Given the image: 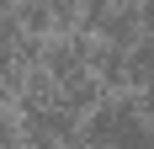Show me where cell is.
<instances>
[{
    "label": "cell",
    "instance_id": "obj_1",
    "mask_svg": "<svg viewBox=\"0 0 154 149\" xmlns=\"http://www.w3.org/2000/svg\"><path fill=\"white\" fill-rule=\"evenodd\" d=\"M80 138L96 149H154V117L128 90H117V96H101L80 117Z\"/></svg>",
    "mask_w": 154,
    "mask_h": 149
},
{
    "label": "cell",
    "instance_id": "obj_2",
    "mask_svg": "<svg viewBox=\"0 0 154 149\" xmlns=\"http://www.w3.org/2000/svg\"><path fill=\"white\" fill-rule=\"evenodd\" d=\"M21 138H32V144H53V149H64L69 138L80 133V117L69 112L64 101H48V106H32V112H21Z\"/></svg>",
    "mask_w": 154,
    "mask_h": 149
},
{
    "label": "cell",
    "instance_id": "obj_3",
    "mask_svg": "<svg viewBox=\"0 0 154 149\" xmlns=\"http://www.w3.org/2000/svg\"><path fill=\"white\" fill-rule=\"evenodd\" d=\"M85 69L101 80V90H128V59H122V48L91 37V43H85Z\"/></svg>",
    "mask_w": 154,
    "mask_h": 149
},
{
    "label": "cell",
    "instance_id": "obj_4",
    "mask_svg": "<svg viewBox=\"0 0 154 149\" xmlns=\"http://www.w3.org/2000/svg\"><path fill=\"white\" fill-rule=\"evenodd\" d=\"M53 85H59V101L69 106L75 117H85V112L106 96V90H101V80H96L91 69H75V74H64V80H53Z\"/></svg>",
    "mask_w": 154,
    "mask_h": 149
},
{
    "label": "cell",
    "instance_id": "obj_5",
    "mask_svg": "<svg viewBox=\"0 0 154 149\" xmlns=\"http://www.w3.org/2000/svg\"><path fill=\"white\" fill-rule=\"evenodd\" d=\"M11 16L21 21V32H32V37H48V32H53V11H48V0H16Z\"/></svg>",
    "mask_w": 154,
    "mask_h": 149
},
{
    "label": "cell",
    "instance_id": "obj_6",
    "mask_svg": "<svg viewBox=\"0 0 154 149\" xmlns=\"http://www.w3.org/2000/svg\"><path fill=\"white\" fill-rule=\"evenodd\" d=\"M122 59H128V85H143L154 74V37H133L122 48Z\"/></svg>",
    "mask_w": 154,
    "mask_h": 149
},
{
    "label": "cell",
    "instance_id": "obj_7",
    "mask_svg": "<svg viewBox=\"0 0 154 149\" xmlns=\"http://www.w3.org/2000/svg\"><path fill=\"white\" fill-rule=\"evenodd\" d=\"M16 144H21V122H16V112L0 106V149H16Z\"/></svg>",
    "mask_w": 154,
    "mask_h": 149
},
{
    "label": "cell",
    "instance_id": "obj_8",
    "mask_svg": "<svg viewBox=\"0 0 154 149\" xmlns=\"http://www.w3.org/2000/svg\"><path fill=\"white\" fill-rule=\"evenodd\" d=\"M138 27L143 37H154V0H138Z\"/></svg>",
    "mask_w": 154,
    "mask_h": 149
}]
</instances>
